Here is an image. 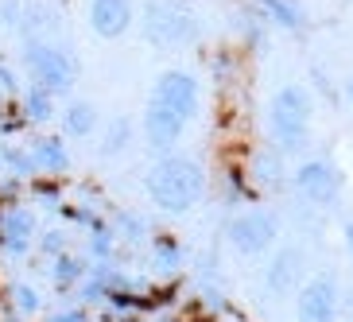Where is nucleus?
Returning <instances> with one entry per match:
<instances>
[{
    "instance_id": "6",
    "label": "nucleus",
    "mask_w": 353,
    "mask_h": 322,
    "mask_svg": "<svg viewBox=\"0 0 353 322\" xmlns=\"http://www.w3.org/2000/svg\"><path fill=\"white\" fill-rule=\"evenodd\" d=\"M338 307H342V291H338L334 276H314L295 295V319L299 322H338Z\"/></svg>"
},
{
    "instance_id": "24",
    "label": "nucleus",
    "mask_w": 353,
    "mask_h": 322,
    "mask_svg": "<svg viewBox=\"0 0 353 322\" xmlns=\"http://www.w3.org/2000/svg\"><path fill=\"white\" fill-rule=\"evenodd\" d=\"M345 94H350V101H353V78H350V90H345Z\"/></svg>"
},
{
    "instance_id": "17",
    "label": "nucleus",
    "mask_w": 353,
    "mask_h": 322,
    "mask_svg": "<svg viewBox=\"0 0 353 322\" xmlns=\"http://www.w3.org/2000/svg\"><path fill=\"white\" fill-rule=\"evenodd\" d=\"M78 272H82V264H78V260H70V256H63L59 260V264H54V283H74L78 280Z\"/></svg>"
},
{
    "instance_id": "21",
    "label": "nucleus",
    "mask_w": 353,
    "mask_h": 322,
    "mask_svg": "<svg viewBox=\"0 0 353 322\" xmlns=\"http://www.w3.org/2000/svg\"><path fill=\"white\" fill-rule=\"evenodd\" d=\"M4 23H16V0H4Z\"/></svg>"
},
{
    "instance_id": "11",
    "label": "nucleus",
    "mask_w": 353,
    "mask_h": 322,
    "mask_svg": "<svg viewBox=\"0 0 353 322\" xmlns=\"http://www.w3.org/2000/svg\"><path fill=\"white\" fill-rule=\"evenodd\" d=\"M90 28L101 39H121L132 28V0H90Z\"/></svg>"
},
{
    "instance_id": "12",
    "label": "nucleus",
    "mask_w": 353,
    "mask_h": 322,
    "mask_svg": "<svg viewBox=\"0 0 353 322\" xmlns=\"http://www.w3.org/2000/svg\"><path fill=\"white\" fill-rule=\"evenodd\" d=\"M256 8L264 12V20L283 28V32H295V28H303V20H307V12H303L299 0H256Z\"/></svg>"
},
{
    "instance_id": "5",
    "label": "nucleus",
    "mask_w": 353,
    "mask_h": 322,
    "mask_svg": "<svg viewBox=\"0 0 353 322\" xmlns=\"http://www.w3.org/2000/svg\"><path fill=\"white\" fill-rule=\"evenodd\" d=\"M280 237V218L272 210H245L229 221V245L241 252V256H256V252H268Z\"/></svg>"
},
{
    "instance_id": "2",
    "label": "nucleus",
    "mask_w": 353,
    "mask_h": 322,
    "mask_svg": "<svg viewBox=\"0 0 353 322\" xmlns=\"http://www.w3.org/2000/svg\"><path fill=\"white\" fill-rule=\"evenodd\" d=\"M311 117H314V97L307 85H283L268 105V125L272 140L280 152H303L311 136Z\"/></svg>"
},
{
    "instance_id": "23",
    "label": "nucleus",
    "mask_w": 353,
    "mask_h": 322,
    "mask_svg": "<svg viewBox=\"0 0 353 322\" xmlns=\"http://www.w3.org/2000/svg\"><path fill=\"white\" fill-rule=\"evenodd\" d=\"M59 322H82V319H78V314H63Z\"/></svg>"
},
{
    "instance_id": "20",
    "label": "nucleus",
    "mask_w": 353,
    "mask_h": 322,
    "mask_svg": "<svg viewBox=\"0 0 353 322\" xmlns=\"http://www.w3.org/2000/svg\"><path fill=\"white\" fill-rule=\"evenodd\" d=\"M156 249H159V256H163V264L171 268V264H175V241H171V237H156Z\"/></svg>"
},
{
    "instance_id": "22",
    "label": "nucleus",
    "mask_w": 353,
    "mask_h": 322,
    "mask_svg": "<svg viewBox=\"0 0 353 322\" xmlns=\"http://www.w3.org/2000/svg\"><path fill=\"white\" fill-rule=\"evenodd\" d=\"M342 241H345V249L353 252V221H345V229H342Z\"/></svg>"
},
{
    "instance_id": "9",
    "label": "nucleus",
    "mask_w": 353,
    "mask_h": 322,
    "mask_svg": "<svg viewBox=\"0 0 353 322\" xmlns=\"http://www.w3.org/2000/svg\"><path fill=\"white\" fill-rule=\"evenodd\" d=\"M187 117L171 113V109H163V105H152L148 101L144 109V136H148V148L152 152H171V148L183 140V132H187Z\"/></svg>"
},
{
    "instance_id": "16",
    "label": "nucleus",
    "mask_w": 353,
    "mask_h": 322,
    "mask_svg": "<svg viewBox=\"0 0 353 322\" xmlns=\"http://www.w3.org/2000/svg\"><path fill=\"white\" fill-rule=\"evenodd\" d=\"M128 132H132V125H128L125 117L113 121V125H109V136H105V144H101V156H117V152L128 144Z\"/></svg>"
},
{
    "instance_id": "4",
    "label": "nucleus",
    "mask_w": 353,
    "mask_h": 322,
    "mask_svg": "<svg viewBox=\"0 0 353 322\" xmlns=\"http://www.w3.org/2000/svg\"><path fill=\"white\" fill-rule=\"evenodd\" d=\"M23 66L35 78V85L51 90V94H66L74 85V74H78L74 70V59L63 47H51V43H43V39H32L23 47Z\"/></svg>"
},
{
    "instance_id": "10",
    "label": "nucleus",
    "mask_w": 353,
    "mask_h": 322,
    "mask_svg": "<svg viewBox=\"0 0 353 322\" xmlns=\"http://www.w3.org/2000/svg\"><path fill=\"white\" fill-rule=\"evenodd\" d=\"M264 288L272 291V295H299L303 288V249H295V245H283L276 256H272L268 272H264Z\"/></svg>"
},
{
    "instance_id": "8",
    "label": "nucleus",
    "mask_w": 353,
    "mask_h": 322,
    "mask_svg": "<svg viewBox=\"0 0 353 322\" xmlns=\"http://www.w3.org/2000/svg\"><path fill=\"white\" fill-rule=\"evenodd\" d=\"M295 190L314 206H334V198L342 190V175L326 159H303L295 167Z\"/></svg>"
},
{
    "instance_id": "7",
    "label": "nucleus",
    "mask_w": 353,
    "mask_h": 322,
    "mask_svg": "<svg viewBox=\"0 0 353 322\" xmlns=\"http://www.w3.org/2000/svg\"><path fill=\"white\" fill-rule=\"evenodd\" d=\"M148 101L163 105V109H171V113L187 117V121H194V113H198V82L187 70H163L156 78V85H152V97H148Z\"/></svg>"
},
{
    "instance_id": "3",
    "label": "nucleus",
    "mask_w": 353,
    "mask_h": 322,
    "mask_svg": "<svg viewBox=\"0 0 353 322\" xmlns=\"http://www.w3.org/2000/svg\"><path fill=\"white\" fill-rule=\"evenodd\" d=\"M144 35L163 51H175L179 43L198 35V23L183 0H148L144 4Z\"/></svg>"
},
{
    "instance_id": "15",
    "label": "nucleus",
    "mask_w": 353,
    "mask_h": 322,
    "mask_svg": "<svg viewBox=\"0 0 353 322\" xmlns=\"http://www.w3.org/2000/svg\"><path fill=\"white\" fill-rule=\"evenodd\" d=\"M23 113L32 117V121H51V113H54V94L51 90H43V85H28V97H23Z\"/></svg>"
},
{
    "instance_id": "13",
    "label": "nucleus",
    "mask_w": 353,
    "mask_h": 322,
    "mask_svg": "<svg viewBox=\"0 0 353 322\" xmlns=\"http://www.w3.org/2000/svg\"><path fill=\"white\" fill-rule=\"evenodd\" d=\"M97 128V109L90 101H74L66 109V132L70 136H90Z\"/></svg>"
},
{
    "instance_id": "19",
    "label": "nucleus",
    "mask_w": 353,
    "mask_h": 322,
    "mask_svg": "<svg viewBox=\"0 0 353 322\" xmlns=\"http://www.w3.org/2000/svg\"><path fill=\"white\" fill-rule=\"evenodd\" d=\"M16 307H20L23 314H35L39 311V295H35L32 288H16Z\"/></svg>"
},
{
    "instance_id": "1",
    "label": "nucleus",
    "mask_w": 353,
    "mask_h": 322,
    "mask_svg": "<svg viewBox=\"0 0 353 322\" xmlns=\"http://www.w3.org/2000/svg\"><path fill=\"white\" fill-rule=\"evenodd\" d=\"M206 175L198 159L190 156H163L152 171H148V194L163 214H187L194 210V202L202 198Z\"/></svg>"
},
{
    "instance_id": "18",
    "label": "nucleus",
    "mask_w": 353,
    "mask_h": 322,
    "mask_svg": "<svg viewBox=\"0 0 353 322\" xmlns=\"http://www.w3.org/2000/svg\"><path fill=\"white\" fill-rule=\"evenodd\" d=\"M256 179L260 183H280V159L272 163V156L264 152V156L256 159Z\"/></svg>"
},
{
    "instance_id": "14",
    "label": "nucleus",
    "mask_w": 353,
    "mask_h": 322,
    "mask_svg": "<svg viewBox=\"0 0 353 322\" xmlns=\"http://www.w3.org/2000/svg\"><path fill=\"white\" fill-rule=\"evenodd\" d=\"M35 159H39L47 171H66V148L59 136H43L35 140Z\"/></svg>"
}]
</instances>
